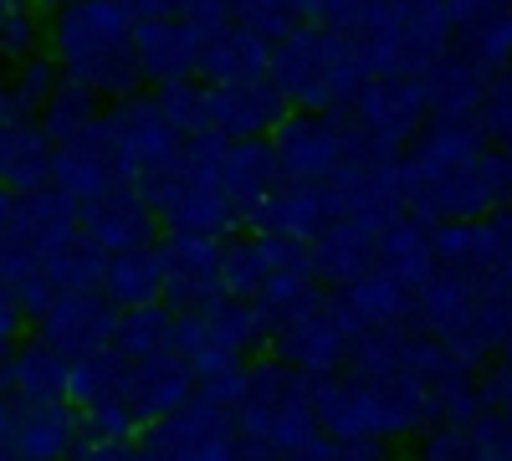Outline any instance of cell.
Returning <instances> with one entry per match:
<instances>
[{"mask_svg":"<svg viewBox=\"0 0 512 461\" xmlns=\"http://www.w3.org/2000/svg\"><path fill=\"white\" fill-rule=\"evenodd\" d=\"M134 16L118 0H77V6L47 16V57L62 67L67 82L93 88L103 103L139 98L144 72L134 52Z\"/></svg>","mask_w":512,"mask_h":461,"instance_id":"obj_1","label":"cell"},{"mask_svg":"<svg viewBox=\"0 0 512 461\" xmlns=\"http://www.w3.org/2000/svg\"><path fill=\"white\" fill-rule=\"evenodd\" d=\"M272 82L287 108L303 113H344L369 82L359 41L338 26H292L272 41Z\"/></svg>","mask_w":512,"mask_h":461,"instance_id":"obj_2","label":"cell"},{"mask_svg":"<svg viewBox=\"0 0 512 461\" xmlns=\"http://www.w3.org/2000/svg\"><path fill=\"white\" fill-rule=\"evenodd\" d=\"M256 344H272L267 318L256 313V303L216 298V303H205V308L175 313V354L195 369V380L241 369V359Z\"/></svg>","mask_w":512,"mask_h":461,"instance_id":"obj_3","label":"cell"},{"mask_svg":"<svg viewBox=\"0 0 512 461\" xmlns=\"http://www.w3.org/2000/svg\"><path fill=\"white\" fill-rule=\"evenodd\" d=\"M272 154H277L282 185H323L349 159V118L292 108L272 129Z\"/></svg>","mask_w":512,"mask_h":461,"instance_id":"obj_4","label":"cell"},{"mask_svg":"<svg viewBox=\"0 0 512 461\" xmlns=\"http://www.w3.org/2000/svg\"><path fill=\"white\" fill-rule=\"evenodd\" d=\"M134 446H139V461H236L241 456L236 415L210 410L200 400L164 415V421H149Z\"/></svg>","mask_w":512,"mask_h":461,"instance_id":"obj_5","label":"cell"},{"mask_svg":"<svg viewBox=\"0 0 512 461\" xmlns=\"http://www.w3.org/2000/svg\"><path fill=\"white\" fill-rule=\"evenodd\" d=\"M98 139L108 144L113 164L128 175V180H139L149 175L154 164L164 159H175L180 154V134L169 129V118L159 113L154 93H139V98H123V103H108L103 118H98Z\"/></svg>","mask_w":512,"mask_h":461,"instance_id":"obj_6","label":"cell"},{"mask_svg":"<svg viewBox=\"0 0 512 461\" xmlns=\"http://www.w3.org/2000/svg\"><path fill=\"white\" fill-rule=\"evenodd\" d=\"M344 113L369 144L390 149V154H405V144L425 129V118H431L420 77H369Z\"/></svg>","mask_w":512,"mask_h":461,"instance_id":"obj_7","label":"cell"},{"mask_svg":"<svg viewBox=\"0 0 512 461\" xmlns=\"http://www.w3.org/2000/svg\"><path fill=\"white\" fill-rule=\"evenodd\" d=\"M118 318L123 308H113L103 292H57L52 308L36 318V339L62 359L103 354L118 339Z\"/></svg>","mask_w":512,"mask_h":461,"instance_id":"obj_8","label":"cell"},{"mask_svg":"<svg viewBox=\"0 0 512 461\" xmlns=\"http://www.w3.org/2000/svg\"><path fill=\"white\" fill-rule=\"evenodd\" d=\"M349 211V190L344 180H323V185H277L272 200L256 211V221L246 231H262V236H282V241H313L323 236L338 216Z\"/></svg>","mask_w":512,"mask_h":461,"instance_id":"obj_9","label":"cell"},{"mask_svg":"<svg viewBox=\"0 0 512 461\" xmlns=\"http://www.w3.org/2000/svg\"><path fill=\"white\" fill-rule=\"evenodd\" d=\"M82 211V221H77V231H82V241H93L103 257H118V251H139V246H154L164 231H159V216L149 211V200L139 195V185L134 180H123V185H113V190H103L98 200H88V205H77Z\"/></svg>","mask_w":512,"mask_h":461,"instance_id":"obj_10","label":"cell"},{"mask_svg":"<svg viewBox=\"0 0 512 461\" xmlns=\"http://www.w3.org/2000/svg\"><path fill=\"white\" fill-rule=\"evenodd\" d=\"M287 98L282 88L267 77H251V82H226V88H205V118H210V134H221L231 144L241 139H272V129L287 118Z\"/></svg>","mask_w":512,"mask_h":461,"instance_id":"obj_11","label":"cell"},{"mask_svg":"<svg viewBox=\"0 0 512 461\" xmlns=\"http://www.w3.org/2000/svg\"><path fill=\"white\" fill-rule=\"evenodd\" d=\"M221 251H226V241H216V236H159L164 303L175 313H190V308H205V303L226 298Z\"/></svg>","mask_w":512,"mask_h":461,"instance_id":"obj_12","label":"cell"},{"mask_svg":"<svg viewBox=\"0 0 512 461\" xmlns=\"http://www.w3.org/2000/svg\"><path fill=\"white\" fill-rule=\"evenodd\" d=\"M328 308H333L338 323H344L349 339L384 333V328H415V292L395 277H384L379 267H369L349 287H333Z\"/></svg>","mask_w":512,"mask_h":461,"instance_id":"obj_13","label":"cell"},{"mask_svg":"<svg viewBox=\"0 0 512 461\" xmlns=\"http://www.w3.org/2000/svg\"><path fill=\"white\" fill-rule=\"evenodd\" d=\"M349 344H354V339L344 333V323L333 318L328 298H323L318 308H308V313L287 318V323L272 333L277 359L292 364L297 374H308V380H328V374H344V364H349Z\"/></svg>","mask_w":512,"mask_h":461,"instance_id":"obj_14","label":"cell"},{"mask_svg":"<svg viewBox=\"0 0 512 461\" xmlns=\"http://www.w3.org/2000/svg\"><path fill=\"white\" fill-rule=\"evenodd\" d=\"M82 211L77 200L62 195L57 185H41V190H26L16 195V216H11V246H21L26 257H36L47 267L57 251H67L82 231H77Z\"/></svg>","mask_w":512,"mask_h":461,"instance_id":"obj_15","label":"cell"},{"mask_svg":"<svg viewBox=\"0 0 512 461\" xmlns=\"http://www.w3.org/2000/svg\"><path fill=\"white\" fill-rule=\"evenodd\" d=\"M11 446H16L21 461H77V451L88 446L77 405L72 400H16Z\"/></svg>","mask_w":512,"mask_h":461,"instance_id":"obj_16","label":"cell"},{"mask_svg":"<svg viewBox=\"0 0 512 461\" xmlns=\"http://www.w3.org/2000/svg\"><path fill=\"white\" fill-rule=\"evenodd\" d=\"M477 287H482V272L472 267H436L415 287V333H425L436 344L466 333L477 308Z\"/></svg>","mask_w":512,"mask_h":461,"instance_id":"obj_17","label":"cell"},{"mask_svg":"<svg viewBox=\"0 0 512 461\" xmlns=\"http://www.w3.org/2000/svg\"><path fill=\"white\" fill-rule=\"evenodd\" d=\"M277 185H282V170H277L272 139L226 144V154H221V195H226V205H231L236 226H251L256 211L272 200Z\"/></svg>","mask_w":512,"mask_h":461,"instance_id":"obj_18","label":"cell"},{"mask_svg":"<svg viewBox=\"0 0 512 461\" xmlns=\"http://www.w3.org/2000/svg\"><path fill=\"white\" fill-rule=\"evenodd\" d=\"M134 52H139L144 88H169V82L200 77L205 36L185 21H139L134 26Z\"/></svg>","mask_w":512,"mask_h":461,"instance_id":"obj_19","label":"cell"},{"mask_svg":"<svg viewBox=\"0 0 512 461\" xmlns=\"http://www.w3.org/2000/svg\"><path fill=\"white\" fill-rule=\"evenodd\" d=\"M195 369L175 354H149V359H128V400H134V410L149 421H164V415H175L195 400Z\"/></svg>","mask_w":512,"mask_h":461,"instance_id":"obj_20","label":"cell"},{"mask_svg":"<svg viewBox=\"0 0 512 461\" xmlns=\"http://www.w3.org/2000/svg\"><path fill=\"white\" fill-rule=\"evenodd\" d=\"M420 88H425V108L431 118H477L482 98L492 88V72H482L461 47L441 52L431 67L420 72Z\"/></svg>","mask_w":512,"mask_h":461,"instance_id":"obj_21","label":"cell"},{"mask_svg":"<svg viewBox=\"0 0 512 461\" xmlns=\"http://www.w3.org/2000/svg\"><path fill=\"white\" fill-rule=\"evenodd\" d=\"M272 72V36H262L256 26L231 21L226 31H216L200 52V82L205 88H226V82H251Z\"/></svg>","mask_w":512,"mask_h":461,"instance_id":"obj_22","label":"cell"},{"mask_svg":"<svg viewBox=\"0 0 512 461\" xmlns=\"http://www.w3.org/2000/svg\"><path fill=\"white\" fill-rule=\"evenodd\" d=\"M379 236H384V231H374V226L359 221V216H338L323 236L308 241L318 282H323V287H349L354 277H364V272L374 267Z\"/></svg>","mask_w":512,"mask_h":461,"instance_id":"obj_23","label":"cell"},{"mask_svg":"<svg viewBox=\"0 0 512 461\" xmlns=\"http://www.w3.org/2000/svg\"><path fill=\"white\" fill-rule=\"evenodd\" d=\"M128 175L113 164V154H108V144L98 139V123L82 139H72V144H62L57 154H52V185L62 190V195H72L77 205H88V200H98L103 190H113V185H123Z\"/></svg>","mask_w":512,"mask_h":461,"instance_id":"obj_24","label":"cell"},{"mask_svg":"<svg viewBox=\"0 0 512 461\" xmlns=\"http://www.w3.org/2000/svg\"><path fill=\"white\" fill-rule=\"evenodd\" d=\"M374 267L415 292L425 277L441 267V262H436V226L405 211L400 221L384 226V236H379V246H374Z\"/></svg>","mask_w":512,"mask_h":461,"instance_id":"obj_25","label":"cell"},{"mask_svg":"<svg viewBox=\"0 0 512 461\" xmlns=\"http://www.w3.org/2000/svg\"><path fill=\"white\" fill-rule=\"evenodd\" d=\"M52 154H57V144L41 134L36 118L0 123V185L6 190L26 195V190L52 185Z\"/></svg>","mask_w":512,"mask_h":461,"instance_id":"obj_26","label":"cell"},{"mask_svg":"<svg viewBox=\"0 0 512 461\" xmlns=\"http://www.w3.org/2000/svg\"><path fill=\"white\" fill-rule=\"evenodd\" d=\"M103 298L113 308H149L164 303V257H159V241L139 246V251H118L103 267Z\"/></svg>","mask_w":512,"mask_h":461,"instance_id":"obj_27","label":"cell"},{"mask_svg":"<svg viewBox=\"0 0 512 461\" xmlns=\"http://www.w3.org/2000/svg\"><path fill=\"white\" fill-rule=\"evenodd\" d=\"M272 251H277V241L262 236V231L226 236V251H221V287H226V298L256 303V292H262V282L272 272Z\"/></svg>","mask_w":512,"mask_h":461,"instance_id":"obj_28","label":"cell"},{"mask_svg":"<svg viewBox=\"0 0 512 461\" xmlns=\"http://www.w3.org/2000/svg\"><path fill=\"white\" fill-rule=\"evenodd\" d=\"M103 108H108V103H103L93 88H82V82H67V77H62V88L47 98V108L36 113V123H41V134L62 149V144H72V139L88 134L93 123L103 118Z\"/></svg>","mask_w":512,"mask_h":461,"instance_id":"obj_29","label":"cell"},{"mask_svg":"<svg viewBox=\"0 0 512 461\" xmlns=\"http://www.w3.org/2000/svg\"><path fill=\"white\" fill-rule=\"evenodd\" d=\"M11 395L16 400H67V359L41 339L16 344L11 354Z\"/></svg>","mask_w":512,"mask_h":461,"instance_id":"obj_30","label":"cell"},{"mask_svg":"<svg viewBox=\"0 0 512 461\" xmlns=\"http://www.w3.org/2000/svg\"><path fill=\"white\" fill-rule=\"evenodd\" d=\"M113 349L123 359H149V354H164L175 349V308L169 303H149V308H128L118 318V339Z\"/></svg>","mask_w":512,"mask_h":461,"instance_id":"obj_31","label":"cell"},{"mask_svg":"<svg viewBox=\"0 0 512 461\" xmlns=\"http://www.w3.org/2000/svg\"><path fill=\"white\" fill-rule=\"evenodd\" d=\"M41 52H47V16L21 0L0 16V67H21Z\"/></svg>","mask_w":512,"mask_h":461,"instance_id":"obj_32","label":"cell"},{"mask_svg":"<svg viewBox=\"0 0 512 461\" xmlns=\"http://www.w3.org/2000/svg\"><path fill=\"white\" fill-rule=\"evenodd\" d=\"M103 267H108L103 251L77 236L67 251H57V257L47 262V277H52L57 292H103Z\"/></svg>","mask_w":512,"mask_h":461,"instance_id":"obj_33","label":"cell"},{"mask_svg":"<svg viewBox=\"0 0 512 461\" xmlns=\"http://www.w3.org/2000/svg\"><path fill=\"white\" fill-rule=\"evenodd\" d=\"M159 113L169 118V129L180 139H195V134H210V118H205V82L190 77V82H169V88H149Z\"/></svg>","mask_w":512,"mask_h":461,"instance_id":"obj_34","label":"cell"},{"mask_svg":"<svg viewBox=\"0 0 512 461\" xmlns=\"http://www.w3.org/2000/svg\"><path fill=\"white\" fill-rule=\"evenodd\" d=\"M11 103H16V118H36L41 108H47V98L62 88V67L41 52V57H31V62H21V67H11Z\"/></svg>","mask_w":512,"mask_h":461,"instance_id":"obj_35","label":"cell"},{"mask_svg":"<svg viewBox=\"0 0 512 461\" xmlns=\"http://www.w3.org/2000/svg\"><path fill=\"white\" fill-rule=\"evenodd\" d=\"M456 47L472 57L482 72H502V67H512V11H502V16H492V21H482L477 31H466V36H456Z\"/></svg>","mask_w":512,"mask_h":461,"instance_id":"obj_36","label":"cell"},{"mask_svg":"<svg viewBox=\"0 0 512 461\" xmlns=\"http://www.w3.org/2000/svg\"><path fill=\"white\" fill-rule=\"evenodd\" d=\"M477 123H482V134H487L502 154H512V72H507V77H492Z\"/></svg>","mask_w":512,"mask_h":461,"instance_id":"obj_37","label":"cell"},{"mask_svg":"<svg viewBox=\"0 0 512 461\" xmlns=\"http://www.w3.org/2000/svg\"><path fill=\"white\" fill-rule=\"evenodd\" d=\"M420 461H492V456L482 451V441L472 431L436 426L431 436H425V446H420Z\"/></svg>","mask_w":512,"mask_h":461,"instance_id":"obj_38","label":"cell"},{"mask_svg":"<svg viewBox=\"0 0 512 461\" xmlns=\"http://www.w3.org/2000/svg\"><path fill=\"white\" fill-rule=\"evenodd\" d=\"M231 16L241 26H256L262 36H287L297 21H292V0H231Z\"/></svg>","mask_w":512,"mask_h":461,"instance_id":"obj_39","label":"cell"},{"mask_svg":"<svg viewBox=\"0 0 512 461\" xmlns=\"http://www.w3.org/2000/svg\"><path fill=\"white\" fill-rule=\"evenodd\" d=\"M364 0H292V21L297 26H338L344 31Z\"/></svg>","mask_w":512,"mask_h":461,"instance_id":"obj_40","label":"cell"},{"mask_svg":"<svg viewBox=\"0 0 512 461\" xmlns=\"http://www.w3.org/2000/svg\"><path fill=\"white\" fill-rule=\"evenodd\" d=\"M446 6V21H451V36H466V31H477L482 21L512 11V0H441Z\"/></svg>","mask_w":512,"mask_h":461,"instance_id":"obj_41","label":"cell"},{"mask_svg":"<svg viewBox=\"0 0 512 461\" xmlns=\"http://www.w3.org/2000/svg\"><path fill=\"white\" fill-rule=\"evenodd\" d=\"M134 21H185L195 0H118Z\"/></svg>","mask_w":512,"mask_h":461,"instance_id":"obj_42","label":"cell"},{"mask_svg":"<svg viewBox=\"0 0 512 461\" xmlns=\"http://www.w3.org/2000/svg\"><path fill=\"white\" fill-rule=\"evenodd\" d=\"M21 328H26V308H21V298H16V287L0 277V344H16Z\"/></svg>","mask_w":512,"mask_h":461,"instance_id":"obj_43","label":"cell"},{"mask_svg":"<svg viewBox=\"0 0 512 461\" xmlns=\"http://www.w3.org/2000/svg\"><path fill=\"white\" fill-rule=\"evenodd\" d=\"M482 400H487V410H497V415L512 421V364H497L487 374V380H482Z\"/></svg>","mask_w":512,"mask_h":461,"instance_id":"obj_44","label":"cell"},{"mask_svg":"<svg viewBox=\"0 0 512 461\" xmlns=\"http://www.w3.org/2000/svg\"><path fill=\"white\" fill-rule=\"evenodd\" d=\"M328 461H390V456H384V441L354 436V441H333L328 446Z\"/></svg>","mask_w":512,"mask_h":461,"instance_id":"obj_45","label":"cell"},{"mask_svg":"<svg viewBox=\"0 0 512 461\" xmlns=\"http://www.w3.org/2000/svg\"><path fill=\"white\" fill-rule=\"evenodd\" d=\"M11 216H16V190L0 185V246L11 241Z\"/></svg>","mask_w":512,"mask_h":461,"instance_id":"obj_46","label":"cell"},{"mask_svg":"<svg viewBox=\"0 0 512 461\" xmlns=\"http://www.w3.org/2000/svg\"><path fill=\"white\" fill-rule=\"evenodd\" d=\"M16 118V103H11V82L0 77V123H11Z\"/></svg>","mask_w":512,"mask_h":461,"instance_id":"obj_47","label":"cell"},{"mask_svg":"<svg viewBox=\"0 0 512 461\" xmlns=\"http://www.w3.org/2000/svg\"><path fill=\"white\" fill-rule=\"evenodd\" d=\"M26 6H36L41 16H57V11H67V6H77V0H26Z\"/></svg>","mask_w":512,"mask_h":461,"instance_id":"obj_48","label":"cell"},{"mask_svg":"<svg viewBox=\"0 0 512 461\" xmlns=\"http://www.w3.org/2000/svg\"><path fill=\"white\" fill-rule=\"evenodd\" d=\"M0 461H21V456H16V446H11V441H0Z\"/></svg>","mask_w":512,"mask_h":461,"instance_id":"obj_49","label":"cell"},{"mask_svg":"<svg viewBox=\"0 0 512 461\" xmlns=\"http://www.w3.org/2000/svg\"><path fill=\"white\" fill-rule=\"evenodd\" d=\"M497 359H502V364H512V339L502 344V354H497Z\"/></svg>","mask_w":512,"mask_h":461,"instance_id":"obj_50","label":"cell"},{"mask_svg":"<svg viewBox=\"0 0 512 461\" xmlns=\"http://www.w3.org/2000/svg\"><path fill=\"white\" fill-rule=\"evenodd\" d=\"M11 6H21V0H0V16H6V11H11Z\"/></svg>","mask_w":512,"mask_h":461,"instance_id":"obj_51","label":"cell"}]
</instances>
